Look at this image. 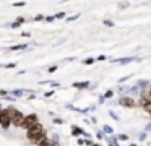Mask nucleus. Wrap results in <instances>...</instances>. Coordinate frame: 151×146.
<instances>
[{
    "instance_id": "nucleus-1",
    "label": "nucleus",
    "mask_w": 151,
    "mask_h": 146,
    "mask_svg": "<svg viewBox=\"0 0 151 146\" xmlns=\"http://www.w3.org/2000/svg\"><path fill=\"white\" fill-rule=\"evenodd\" d=\"M26 135H28V138H29L33 143H39L42 138H46V132H44V127H42V125H39V123H37V125H34L31 130H28Z\"/></svg>"
},
{
    "instance_id": "nucleus-2",
    "label": "nucleus",
    "mask_w": 151,
    "mask_h": 146,
    "mask_svg": "<svg viewBox=\"0 0 151 146\" xmlns=\"http://www.w3.org/2000/svg\"><path fill=\"white\" fill-rule=\"evenodd\" d=\"M8 112H10V117H12V123L17 125V127H21V123L24 122V115H23V114L18 112V110H13V109H10Z\"/></svg>"
},
{
    "instance_id": "nucleus-3",
    "label": "nucleus",
    "mask_w": 151,
    "mask_h": 146,
    "mask_svg": "<svg viewBox=\"0 0 151 146\" xmlns=\"http://www.w3.org/2000/svg\"><path fill=\"white\" fill-rule=\"evenodd\" d=\"M34 125H37V117H36V115H28V117H24V122L21 123V127H20V128L31 130Z\"/></svg>"
},
{
    "instance_id": "nucleus-4",
    "label": "nucleus",
    "mask_w": 151,
    "mask_h": 146,
    "mask_svg": "<svg viewBox=\"0 0 151 146\" xmlns=\"http://www.w3.org/2000/svg\"><path fill=\"white\" fill-rule=\"evenodd\" d=\"M12 123V117H10V112L8 110H2L0 112V125L8 128V125Z\"/></svg>"
},
{
    "instance_id": "nucleus-5",
    "label": "nucleus",
    "mask_w": 151,
    "mask_h": 146,
    "mask_svg": "<svg viewBox=\"0 0 151 146\" xmlns=\"http://www.w3.org/2000/svg\"><path fill=\"white\" fill-rule=\"evenodd\" d=\"M37 146H55V145H54V143L50 141V140H47V138H42L39 143H37Z\"/></svg>"
},
{
    "instance_id": "nucleus-6",
    "label": "nucleus",
    "mask_w": 151,
    "mask_h": 146,
    "mask_svg": "<svg viewBox=\"0 0 151 146\" xmlns=\"http://www.w3.org/2000/svg\"><path fill=\"white\" fill-rule=\"evenodd\" d=\"M120 102H122V106H127V107H133V106H135V102H133L132 99H128V97H125V99H122Z\"/></svg>"
},
{
    "instance_id": "nucleus-7",
    "label": "nucleus",
    "mask_w": 151,
    "mask_h": 146,
    "mask_svg": "<svg viewBox=\"0 0 151 146\" xmlns=\"http://www.w3.org/2000/svg\"><path fill=\"white\" fill-rule=\"evenodd\" d=\"M75 88H88V83H76Z\"/></svg>"
},
{
    "instance_id": "nucleus-8",
    "label": "nucleus",
    "mask_w": 151,
    "mask_h": 146,
    "mask_svg": "<svg viewBox=\"0 0 151 146\" xmlns=\"http://www.w3.org/2000/svg\"><path fill=\"white\" fill-rule=\"evenodd\" d=\"M150 96H151V89H150Z\"/></svg>"
}]
</instances>
